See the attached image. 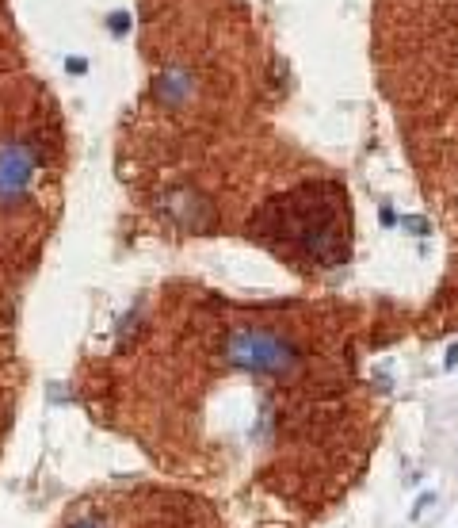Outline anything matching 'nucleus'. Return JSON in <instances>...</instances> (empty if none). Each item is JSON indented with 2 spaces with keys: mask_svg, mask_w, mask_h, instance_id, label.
<instances>
[{
  "mask_svg": "<svg viewBox=\"0 0 458 528\" xmlns=\"http://www.w3.org/2000/svg\"><path fill=\"white\" fill-rule=\"evenodd\" d=\"M226 360L241 371H256V376H294L302 356L275 329H237L226 341Z\"/></svg>",
  "mask_w": 458,
  "mask_h": 528,
  "instance_id": "obj_1",
  "label": "nucleus"
},
{
  "mask_svg": "<svg viewBox=\"0 0 458 528\" xmlns=\"http://www.w3.org/2000/svg\"><path fill=\"white\" fill-rule=\"evenodd\" d=\"M290 215L306 222V226L286 230L294 238V245H298L306 257H313V261H344V257H348V245H344V234H340V226H337V215L325 211V207H317V203H313V188L298 192V196L290 199Z\"/></svg>",
  "mask_w": 458,
  "mask_h": 528,
  "instance_id": "obj_2",
  "label": "nucleus"
},
{
  "mask_svg": "<svg viewBox=\"0 0 458 528\" xmlns=\"http://www.w3.org/2000/svg\"><path fill=\"white\" fill-rule=\"evenodd\" d=\"M35 169H38V153L31 142H23V138L0 142V207H15L27 196Z\"/></svg>",
  "mask_w": 458,
  "mask_h": 528,
  "instance_id": "obj_3",
  "label": "nucleus"
},
{
  "mask_svg": "<svg viewBox=\"0 0 458 528\" xmlns=\"http://www.w3.org/2000/svg\"><path fill=\"white\" fill-rule=\"evenodd\" d=\"M168 215L176 222H184L187 230H199V226L210 222V203L195 192H172L168 196Z\"/></svg>",
  "mask_w": 458,
  "mask_h": 528,
  "instance_id": "obj_4",
  "label": "nucleus"
},
{
  "mask_svg": "<svg viewBox=\"0 0 458 528\" xmlns=\"http://www.w3.org/2000/svg\"><path fill=\"white\" fill-rule=\"evenodd\" d=\"M153 92H157L161 104H172V108H179L184 100H191L195 80H191V73H184V69H165V73L157 77V85H153Z\"/></svg>",
  "mask_w": 458,
  "mask_h": 528,
  "instance_id": "obj_5",
  "label": "nucleus"
},
{
  "mask_svg": "<svg viewBox=\"0 0 458 528\" xmlns=\"http://www.w3.org/2000/svg\"><path fill=\"white\" fill-rule=\"evenodd\" d=\"M69 528H111L103 517H80V521H73Z\"/></svg>",
  "mask_w": 458,
  "mask_h": 528,
  "instance_id": "obj_6",
  "label": "nucleus"
},
{
  "mask_svg": "<svg viewBox=\"0 0 458 528\" xmlns=\"http://www.w3.org/2000/svg\"><path fill=\"white\" fill-rule=\"evenodd\" d=\"M431 501H436V494H424V498H420V501H416V506H413V517H420L424 509L431 506Z\"/></svg>",
  "mask_w": 458,
  "mask_h": 528,
  "instance_id": "obj_7",
  "label": "nucleus"
},
{
  "mask_svg": "<svg viewBox=\"0 0 458 528\" xmlns=\"http://www.w3.org/2000/svg\"><path fill=\"white\" fill-rule=\"evenodd\" d=\"M443 368H458V341L451 348H447V360H443Z\"/></svg>",
  "mask_w": 458,
  "mask_h": 528,
  "instance_id": "obj_8",
  "label": "nucleus"
},
{
  "mask_svg": "<svg viewBox=\"0 0 458 528\" xmlns=\"http://www.w3.org/2000/svg\"><path fill=\"white\" fill-rule=\"evenodd\" d=\"M382 226H397V215L390 207H382Z\"/></svg>",
  "mask_w": 458,
  "mask_h": 528,
  "instance_id": "obj_9",
  "label": "nucleus"
},
{
  "mask_svg": "<svg viewBox=\"0 0 458 528\" xmlns=\"http://www.w3.org/2000/svg\"><path fill=\"white\" fill-rule=\"evenodd\" d=\"M126 23H130L126 15H114V20H111V27H114V31H126Z\"/></svg>",
  "mask_w": 458,
  "mask_h": 528,
  "instance_id": "obj_10",
  "label": "nucleus"
}]
</instances>
